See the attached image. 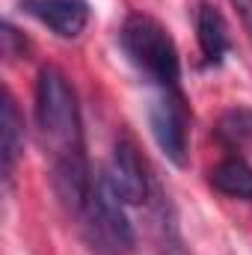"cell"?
<instances>
[{"label":"cell","mask_w":252,"mask_h":255,"mask_svg":"<svg viewBox=\"0 0 252 255\" xmlns=\"http://www.w3.org/2000/svg\"><path fill=\"white\" fill-rule=\"evenodd\" d=\"M36 130L51 160L83 151V125L77 95L57 65H45L36 80Z\"/></svg>","instance_id":"1"},{"label":"cell","mask_w":252,"mask_h":255,"mask_svg":"<svg viewBox=\"0 0 252 255\" xmlns=\"http://www.w3.org/2000/svg\"><path fill=\"white\" fill-rule=\"evenodd\" d=\"M119 45L125 51L127 63L133 65L151 86L160 89H178L181 80V60L172 36L160 21L151 15H127L119 33Z\"/></svg>","instance_id":"2"},{"label":"cell","mask_w":252,"mask_h":255,"mask_svg":"<svg viewBox=\"0 0 252 255\" xmlns=\"http://www.w3.org/2000/svg\"><path fill=\"white\" fill-rule=\"evenodd\" d=\"M77 220L86 247L95 255H127L133 250V226L125 214V202L116 199L104 178L92 184Z\"/></svg>","instance_id":"3"},{"label":"cell","mask_w":252,"mask_h":255,"mask_svg":"<svg viewBox=\"0 0 252 255\" xmlns=\"http://www.w3.org/2000/svg\"><path fill=\"white\" fill-rule=\"evenodd\" d=\"M232 6L238 9V15L244 21V30H247V36L252 42V0H232Z\"/></svg>","instance_id":"12"},{"label":"cell","mask_w":252,"mask_h":255,"mask_svg":"<svg viewBox=\"0 0 252 255\" xmlns=\"http://www.w3.org/2000/svg\"><path fill=\"white\" fill-rule=\"evenodd\" d=\"M208 181L211 187L223 196H232V199H252V166L241 157V154H232L226 160H220L211 172H208Z\"/></svg>","instance_id":"9"},{"label":"cell","mask_w":252,"mask_h":255,"mask_svg":"<svg viewBox=\"0 0 252 255\" xmlns=\"http://www.w3.org/2000/svg\"><path fill=\"white\" fill-rule=\"evenodd\" d=\"M148 125L157 148L175 166L187 163L190 145V107L181 89H160L148 107Z\"/></svg>","instance_id":"4"},{"label":"cell","mask_w":252,"mask_h":255,"mask_svg":"<svg viewBox=\"0 0 252 255\" xmlns=\"http://www.w3.org/2000/svg\"><path fill=\"white\" fill-rule=\"evenodd\" d=\"M196 39H199V51L205 57V65H220L226 60L229 48H232V36L229 27L220 15L217 6L211 3H199L196 12Z\"/></svg>","instance_id":"7"},{"label":"cell","mask_w":252,"mask_h":255,"mask_svg":"<svg viewBox=\"0 0 252 255\" xmlns=\"http://www.w3.org/2000/svg\"><path fill=\"white\" fill-rule=\"evenodd\" d=\"M0 151H3V178L12 184L18 157L24 151V119L18 113V104L9 92H3V116H0Z\"/></svg>","instance_id":"8"},{"label":"cell","mask_w":252,"mask_h":255,"mask_svg":"<svg viewBox=\"0 0 252 255\" xmlns=\"http://www.w3.org/2000/svg\"><path fill=\"white\" fill-rule=\"evenodd\" d=\"M107 187L116 193L119 202L125 205H142L145 196H148V178H145V166L136 154V145L122 136L116 139L110 157H107V166H104V175Z\"/></svg>","instance_id":"5"},{"label":"cell","mask_w":252,"mask_h":255,"mask_svg":"<svg viewBox=\"0 0 252 255\" xmlns=\"http://www.w3.org/2000/svg\"><path fill=\"white\" fill-rule=\"evenodd\" d=\"M21 9L60 39H77L89 24L86 0H21Z\"/></svg>","instance_id":"6"},{"label":"cell","mask_w":252,"mask_h":255,"mask_svg":"<svg viewBox=\"0 0 252 255\" xmlns=\"http://www.w3.org/2000/svg\"><path fill=\"white\" fill-rule=\"evenodd\" d=\"M217 136L235 154L252 151V110L250 107H235V110L223 113V119L217 125Z\"/></svg>","instance_id":"10"},{"label":"cell","mask_w":252,"mask_h":255,"mask_svg":"<svg viewBox=\"0 0 252 255\" xmlns=\"http://www.w3.org/2000/svg\"><path fill=\"white\" fill-rule=\"evenodd\" d=\"M24 51H27L24 36H18V30L6 21V24H3V54H6L9 60H15V57H24Z\"/></svg>","instance_id":"11"}]
</instances>
